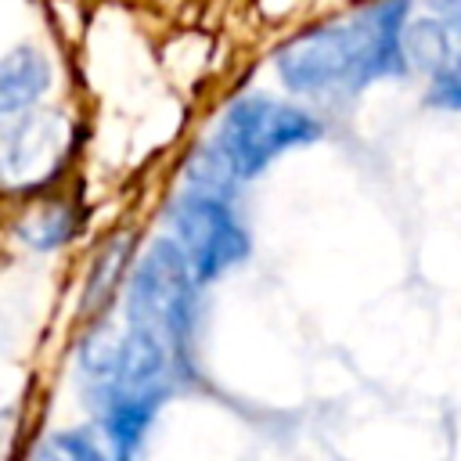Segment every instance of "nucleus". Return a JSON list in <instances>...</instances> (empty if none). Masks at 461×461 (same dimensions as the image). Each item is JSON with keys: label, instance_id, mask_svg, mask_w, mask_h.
Wrapping results in <instances>:
<instances>
[{"label": "nucleus", "instance_id": "nucleus-3", "mask_svg": "<svg viewBox=\"0 0 461 461\" xmlns=\"http://www.w3.org/2000/svg\"><path fill=\"white\" fill-rule=\"evenodd\" d=\"M162 238L184 256L191 274L209 288L252 256V230L241 209V187L194 144L176 184L162 202Z\"/></svg>", "mask_w": 461, "mask_h": 461}, {"label": "nucleus", "instance_id": "nucleus-7", "mask_svg": "<svg viewBox=\"0 0 461 461\" xmlns=\"http://www.w3.org/2000/svg\"><path fill=\"white\" fill-rule=\"evenodd\" d=\"M58 68L47 47L25 40L0 54V133L40 112L54 90Z\"/></svg>", "mask_w": 461, "mask_h": 461}, {"label": "nucleus", "instance_id": "nucleus-5", "mask_svg": "<svg viewBox=\"0 0 461 461\" xmlns=\"http://www.w3.org/2000/svg\"><path fill=\"white\" fill-rule=\"evenodd\" d=\"M328 137V119L288 94L241 90L223 101L209 133L198 140L238 184L259 180L274 162Z\"/></svg>", "mask_w": 461, "mask_h": 461}, {"label": "nucleus", "instance_id": "nucleus-10", "mask_svg": "<svg viewBox=\"0 0 461 461\" xmlns=\"http://www.w3.org/2000/svg\"><path fill=\"white\" fill-rule=\"evenodd\" d=\"M421 86H425V104L429 108L461 115V50L454 58H447L436 72H429L421 79Z\"/></svg>", "mask_w": 461, "mask_h": 461}, {"label": "nucleus", "instance_id": "nucleus-6", "mask_svg": "<svg viewBox=\"0 0 461 461\" xmlns=\"http://www.w3.org/2000/svg\"><path fill=\"white\" fill-rule=\"evenodd\" d=\"M76 155V122L61 108H40L0 133V191L36 198L54 191Z\"/></svg>", "mask_w": 461, "mask_h": 461}, {"label": "nucleus", "instance_id": "nucleus-1", "mask_svg": "<svg viewBox=\"0 0 461 461\" xmlns=\"http://www.w3.org/2000/svg\"><path fill=\"white\" fill-rule=\"evenodd\" d=\"M414 0H353L349 7L313 18L288 32L270 68L281 90L313 112L346 108L378 83L407 79L403 29Z\"/></svg>", "mask_w": 461, "mask_h": 461}, {"label": "nucleus", "instance_id": "nucleus-12", "mask_svg": "<svg viewBox=\"0 0 461 461\" xmlns=\"http://www.w3.org/2000/svg\"><path fill=\"white\" fill-rule=\"evenodd\" d=\"M14 429H18V414H14L11 407H0V461H4V454L11 450Z\"/></svg>", "mask_w": 461, "mask_h": 461}, {"label": "nucleus", "instance_id": "nucleus-2", "mask_svg": "<svg viewBox=\"0 0 461 461\" xmlns=\"http://www.w3.org/2000/svg\"><path fill=\"white\" fill-rule=\"evenodd\" d=\"M76 382L94 432L115 461H140L184 375L148 335L101 317L76 346Z\"/></svg>", "mask_w": 461, "mask_h": 461}, {"label": "nucleus", "instance_id": "nucleus-4", "mask_svg": "<svg viewBox=\"0 0 461 461\" xmlns=\"http://www.w3.org/2000/svg\"><path fill=\"white\" fill-rule=\"evenodd\" d=\"M119 321L158 342L184 382L191 378L205 321V285L191 274L169 238L155 234L130 259L119 288Z\"/></svg>", "mask_w": 461, "mask_h": 461}, {"label": "nucleus", "instance_id": "nucleus-9", "mask_svg": "<svg viewBox=\"0 0 461 461\" xmlns=\"http://www.w3.org/2000/svg\"><path fill=\"white\" fill-rule=\"evenodd\" d=\"M25 461H115L94 425H58L32 439Z\"/></svg>", "mask_w": 461, "mask_h": 461}, {"label": "nucleus", "instance_id": "nucleus-8", "mask_svg": "<svg viewBox=\"0 0 461 461\" xmlns=\"http://www.w3.org/2000/svg\"><path fill=\"white\" fill-rule=\"evenodd\" d=\"M83 223H86V209L76 194L47 191L22 202V212L14 216L11 234L29 252H58L79 238Z\"/></svg>", "mask_w": 461, "mask_h": 461}, {"label": "nucleus", "instance_id": "nucleus-11", "mask_svg": "<svg viewBox=\"0 0 461 461\" xmlns=\"http://www.w3.org/2000/svg\"><path fill=\"white\" fill-rule=\"evenodd\" d=\"M421 14H432L457 43H461V0H414Z\"/></svg>", "mask_w": 461, "mask_h": 461}]
</instances>
